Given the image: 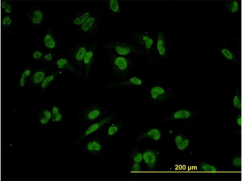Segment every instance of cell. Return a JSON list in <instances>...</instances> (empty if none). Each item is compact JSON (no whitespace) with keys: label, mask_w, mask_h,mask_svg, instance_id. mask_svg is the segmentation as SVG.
<instances>
[{"label":"cell","mask_w":242,"mask_h":181,"mask_svg":"<svg viewBox=\"0 0 242 181\" xmlns=\"http://www.w3.org/2000/svg\"><path fill=\"white\" fill-rule=\"evenodd\" d=\"M215 49L217 51L219 56L225 61L231 62L237 65H239V62L235 52L226 45H221L220 47H216Z\"/></svg>","instance_id":"obj_1"},{"label":"cell","mask_w":242,"mask_h":181,"mask_svg":"<svg viewBox=\"0 0 242 181\" xmlns=\"http://www.w3.org/2000/svg\"><path fill=\"white\" fill-rule=\"evenodd\" d=\"M87 50L86 46L83 44L77 45L72 49V57L78 68L82 67L83 64V59Z\"/></svg>","instance_id":"obj_2"},{"label":"cell","mask_w":242,"mask_h":181,"mask_svg":"<svg viewBox=\"0 0 242 181\" xmlns=\"http://www.w3.org/2000/svg\"><path fill=\"white\" fill-rule=\"evenodd\" d=\"M112 68L114 73L122 74L128 68L129 62L127 59L120 56H114L112 59Z\"/></svg>","instance_id":"obj_3"},{"label":"cell","mask_w":242,"mask_h":181,"mask_svg":"<svg viewBox=\"0 0 242 181\" xmlns=\"http://www.w3.org/2000/svg\"><path fill=\"white\" fill-rule=\"evenodd\" d=\"M198 112L196 109L183 108L175 111L172 115V118L176 120H188L195 116Z\"/></svg>","instance_id":"obj_4"},{"label":"cell","mask_w":242,"mask_h":181,"mask_svg":"<svg viewBox=\"0 0 242 181\" xmlns=\"http://www.w3.org/2000/svg\"><path fill=\"white\" fill-rule=\"evenodd\" d=\"M107 48L114 49L117 53L120 56L127 55L131 52L130 45L125 42L121 41L109 44Z\"/></svg>","instance_id":"obj_5"},{"label":"cell","mask_w":242,"mask_h":181,"mask_svg":"<svg viewBox=\"0 0 242 181\" xmlns=\"http://www.w3.org/2000/svg\"><path fill=\"white\" fill-rule=\"evenodd\" d=\"M113 117V116H110L103 119L100 121L91 125L86 130L82 135L81 138H83L89 135L92 133L96 132L105 124L110 121Z\"/></svg>","instance_id":"obj_6"},{"label":"cell","mask_w":242,"mask_h":181,"mask_svg":"<svg viewBox=\"0 0 242 181\" xmlns=\"http://www.w3.org/2000/svg\"><path fill=\"white\" fill-rule=\"evenodd\" d=\"M232 107L233 109L240 110L241 107V93L239 86L237 85L232 91L231 99Z\"/></svg>","instance_id":"obj_7"},{"label":"cell","mask_w":242,"mask_h":181,"mask_svg":"<svg viewBox=\"0 0 242 181\" xmlns=\"http://www.w3.org/2000/svg\"><path fill=\"white\" fill-rule=\"evenodd\" d=\"M95 48L92 47L87 50L83 59V63L85 66L86 77L88 75L90 67L94 56Z\"/></svg>","instance_id":"obj_8"},{"label":"cell","mask_w":242,"mask_h":181,"mask_svg":"<svg viewBox=\"0 0 242 181\" xmlns=\"http://www.w3.org/2000/svg\"><path fill=\"white\" fill-rule=\"evenodd\" d=\"M145 162L149 170H153L155 167L156 161V157L155 153L152 151H145L142 154Z\"/></svg>","instance_id":"obj_9"},{"label":"cell","mask_w":242,"mask_h":181,"mask_svg":"<svg viewBox=\"0 0 242 181\" xmlns=\"http://www.w3.org/2000/svg\"><path fill=\"white\" fill-rule=\"evenodd\" d=\"M175 142L177 148L179 150L183 151L188 147L190 140L184 135H178L175 137Z\"/></svg>","instance_id":"obj_10"},{"label":"cell","mask_w":242,"mask_h":181,"mask_svg":"<svg viewBox=\"0 0 242 181\" xmlns=\"http://www.w3.org/2000/svg\"><path fill=\"white\" fill-rule=\"evenodd\" d=\"M97 26V23L96 18L90 16L81 25V29L83 31L88 33L96 29Z\"/></svg>","instance_id":"obj_11"},{"label":"cell","mask_w":242,"mask_h":181,"mask_svg":"<svg viewBox=\"0 0 242 181\" xmlns=\"http://www.w3.org/2000/svg\"><path fill=\"white\" fill-rule=\"evenodd\" d=\"M150 94L152 99L156 101L162 100L166 96V92L164 89L158 86L152 87L151 89Z\"/></svg>","instance_id":"obj_12"},{"label":"cell","mask_w":242,"mask_h":181,"mask_svg":"<svg viewBox=\"0 0 242 181\" xmlns=\"http://www.w3.org/2000/svg\"><path fill=\"white\" fill-rule=\"evenodd\" d=\"M157 50L161 56H164L166 53V46L164 34L160 32L158 36L156 43Z\"/></svg>","instance_id":"obj_13"},{"label":"cell","mask_w":242,"mask_h":181,"mask_svg":"<svg viewBox=\"0 0 242 181\" xmlns=\"http://www.w3.org/2000/svg\"><path fill=\"white\" fill-rule=\"evenodd\" d=\"M101 113V110L100 108L93 107L88 110L85 116L86 118L88 121H94L99 117Z\"/></svg>","instance_id":"obj_14"},{"label":"cell","mask_w":242,"mask_h":181,"mask_svg":"<svg viewBox=\"0 0 242 181\" xmlns=\"http://www.w3.org/2000/svg\"><path fill=\"white\" fill-rule=\"evenodd\" d=\"M90 16V13L88 10L82 11L79 13L74 18L73 23L76 25L82 24Z\"/></svg>","instance_id":"obj_15"},{"label":"cell","mask_w":242,"mask_h":181,"mask_svg":"<svg viewBox=\"0 0 242 181\" xmlns=\"http://www.w3.org/2000/svg\"><path fill=\"white\" fill-rule=\"evenodd\" d=\"M142 84V80L136 76L133 77L129 79L116 84H110L109 87H112L117 86L127 85H140Z\"/></svg>","instance_id":"obj_16"},{"label":"cell","mask_w":242,"mask_h":181,"mask_svg":"<svg viewBox=\"0 0 242 181\" xmlns=\"http://www.w3.org/2000/svg\"><path fill=\"white\" fill-rule=\"evenodd\" d=\"M141 136L142 138L146 137L155 141H158L161 138V133L159 129L154 128L150 129Z\"/></svg>","instance_id":"obj_17"},{"label":"cell","mask_w":242,"mask_h":181,"mask_svg":"<svg viewBox=\"0 0 242 181\" xmlns=\"http://www.w3.org/2000/svg\"><path fill=\"white\" fill-rule=\"evenodd\" d=\"M44 17L43 12L40 10L36 9L33 12L30 18L33 24L38 25L42 22Z\"/></svg>","instance_id":"obj_18"},{"label":"cell","mask_w":242,"mask_h":181,"mask_svg":"<svg viewBox=\"0 0 242 181\" xmlns=\"http://www.w3.org/2000/svg\"><path fill=\"white\" fill-rule=\"evenodd\" d=\"M225 7L230 13L235 14L238 12L240 10V5L239 2L234 0L226 3Z\"/></svg>","instance_id":"obj_19"},{"label":"cell","mask_w":242,"mask_h":181,"mask_svg":"<svg viewBox=\"0 0 242 181\" xmlns=\"http://www.w3.org/2000/svg\"><path fill=\"white\" fill-rule=\"evenodd\" d=\"M87 150L90 152H97L102 149L101 144L98 141L93 140L89 142L86 146Z\"/></svg>","instance_id":"obj_20"},{"label":"cell","mask_w":242,"mask_h":181,"mask_svg":"<svg viewBox=\"0 0 242 181\" xmlns=\"http://www.w3.org/2000/svg\"><path fill=\"white\" fill-rule=\"evenodd\" d=\"M56 64L58 67L60 69H63L65 67L69 69L75 73H77L79 75L80 73L74 70L69 64L68 61L65 58H61L59 59L56 62Z\"/></svg>","instance_id":"obj_21"},{"label":"cell","mask_w":242,"mask_h":181,"mask_svg":"<svg viewBox=\"0 0 242 181\" xmlns=\"http://www.w3.org/2000/svg\"><path fill=\"white\" fill-rule=\"evenodd\" d=\"M44 43L48 48L52 49L55 48L56 42L53 36L50 34H46L44 39Z\"/></svg>","instance_id":"obj_22"},{"label":"cell","mask_w":242,"mask_h":181,"mask_svg":"<svg viewBox=\"0 0 242 181\" xmlns=\"http://www.w3.org/2000/svg\"><path fill=\"white\" fill-rule=\"evenodd\" d=\"M140 40L142 44L146 49H151L153 43V40L151 37L147 35H142L141 36Z\"/></svg>","instance_id":"obj_23"},{"label":"cell","mask_w":242,"mask_h":181,"mask_svg":"<svg viewBox=\"0 0 242 181\" xmlns=\"http://www.w3.org/2000/svg\"><path fill=\"white\" fill-rule=\"evenodd\" d=\"M45 73L42 71H39L36 72L33 77V81L35 84H38L43 81L44 79Z\"/></svg>","instance_id":"obj_24"},{"label":"cell","mask_w":242,"mask_h":181,"mask_svg":"<svg viewBox=\"0 0 242 181\" xmlns=\"http://www.w3.org/2000/svg\"><path fill=\"white\" fill-rule=\"evenodd\" d=\"M110 9L113 12L117 13L119 12L120 7L118 1L116 0H110L108 1Z\"/></svg>","instance_id":"obj_25"},{"label":"cell","mask_w":242,"mask_h":181,"mask_svg":"<svg viewBox=\"0 0 242 181\" xmlns=\"http://www.w3.org/2000/svg\"><path fill=\"white\" fill-rule=\"evenodd\" d=\"M200 166L201 170L205 171L215 172L217 171V169L215 167L207 163H202Z\"/></svg>","instance_id":"obj_26"},{"label":"cell","mask_w":242,"mask_h":181,"mask_svg":"<svg viewBox=\"0 0 242 181\" xmlns=\"http://www.w3.org/2000/svg\"><path fill=\"white\" fill-rule=\"evenodd\" d=\"M118 127L116 125H113L110 126L107 131V133L109 136H112L115 134L118 131Z\"/></svg>","instance_id":"obj_27"},{"label":"cell","mask_w":242,"mask_h":181,"mask_svg":"<svg viewBox=\"0 0 242 181\" xmlns=\"http://www.w3.org/2000/svg\"><path fill=\"white\" fill-rule=\"evenodd\" d=\"M31 74V71L29 69L25 70L22 74L20 80V85L21 86H23L25 83V78L27 76L30 75Z\"/></svg>","instance_id":"obj_28"},{"label":"cell","mask_w":242,"mask_h":181,"mask_svg":"<svg viewBox=\"0 0 242 181\" xmlns=\"http://www.w3.org/2000/svg\"><path fill=\"white\" fill-rule=\"evenodd\" d=\"M54 76L52 75H50L45 78L42 81L41 87L42 88H44L47 87L49 84L53 80Z\"/></svg>","instance_id":"obj_29"},{"label":"cell","mask_w":242,"mask_h":181,"mask_svg":"<svg viewBox=\"0 0 242 181\" xmlns=\"http://www.w3.org/2000/svg\"><path fill=\"white\" fill-rule=\"evenodd\" d=\"M1 6L5 12L7 13H10L12 11L11 5L4 1L1 2Z\"/></svg>","instance_id":"obj_30"},{"label":"cell","mask_w":242,"mask_h":181,"mask_svg":"<svg viewBox=\"0 0 242 181\" xmlns=\"http://www.w3.org/2000/svg\"><path fill=\"white\" fill-rule=\"evenodd\" d=\"M231 163L234 166L239 167L241 165V158L239 155L236 156L232 158Z\"/></svg>","instance_id":"obj_31"},{"label":"cell","mask_w":242,"mask_h":181,"mask_svg":"<svg viewBox=\"0 0 242 181\" xmlns=\"http://www.w3.org/2000/svg\"><path fill=\"white\" fill-rule=\"evenodd\" d=\"M233 123L235 126L240 127L241 125V117L240 114L235 116L234 118Z\"/></svg>","instance_id":"obj_32"},{"label":"cell","mask_w":242,"mask_h":181,"mask_svg":"<svg viewBox=\"0 0 242 181\" xmlns=\"http://www.w3.org/2000/svg\"><path fill=\"white\" fill-rule=\"evenodd\" d=\"M143 159V155L140 152H137L134 155L133 160L135 163H139Z\"/></svg>","instance_id":"obj_33"},{"label":"cell","mask_w":242,"mask_h":181,"mask_svg":"<svg viewBox=\"0 0 242 181\" xmlns=\"http://www.w3.org/2000/svg\"><path fill=\"white\" fill-rule=\"evenodd\" d=\"M12 23L11 18L8 16L5 17L2 19V24L3 26H9Z\"/></svg>","instance_id":"obj_34"},{"label":"cell","mask_w":242,"mask_h":181,"mask_svg":"<svg viewBox=\"0 0 242 181\" xmlns=\"http://www.w3.org/2000/svg\"><path fill=\"white\" fill-rule=\"evenodd\" d=\"M141 169L140 165L138 163H135L132 166L131 170L133 172H139Z\"/></svg>","instance_id":"obj_35"},{"label":"cell","mask_w":242,"mask_h":181,"mask_svg":"<svg viewBox=\"0 0 242 181\" xmlns=\"http://www.w3.org/2000/svg\"><path fill=\"white\" fill-rule=\"evenodd\" d=\"M62 118V115L60 113L56 115L53 116L52 120L53 122H60Z\"/></svg>","instance_id":"obj_36"},{"label":"cell","mask_w":242,"mask_h":181,"mask_svg":"<svg viewBox=\"0 0 242 181\" xmlns=\"http://www.w3.org/2000/svg\"><path fill=\"white\" fill-rule=\"evenodd\" d=\"M48 120H50L52 117V114L50 111L47 110H45L44 113L42 116Z\"/></svg>","instance_id":"obj_37"},{"label":"cell","mask_w":242,"mask_h":181,"mask_svg":"<svg viewBox=\"0 0 242 181\" xmlns=\"http://www.w3.org/2000/svg\"><path fill=\"white\" fill-rule=\"evenodd\" d=\"M42 54L41 52L39 51H36L33 53V57L35 59H38L41 57Z\"/></svg>","instance_id":"obj_38"},{"label":"cell","mask_w":242,"mask_h":181,"mask_svg":"<svg viewBox=\"0 0 242 181\" xmlns=\"http://www.w3.org/2000/svg\"><path fill=\"white\" fill-rule=\"evenodd\" d=\"M60 113L59 109L56 106L54 107L52 110L53 116H54Z\"/></svg>","instance_id":"obj_39"},{"label":"cell","mask_w":242,"mask_h":181,"mask_svg":"<svg viewBox=\"0 0 242 181\" xmlns=\"http://www.w3.org/2000/svg\"><path fill=\"white\" fill-rule=\"evenodd\" d=\"M44 58L45 59L48 61H51L53 59L52 54L50 53L46 54L44 56Z\"/></svg>","instance_id":"obj_40"}]
</instances>
